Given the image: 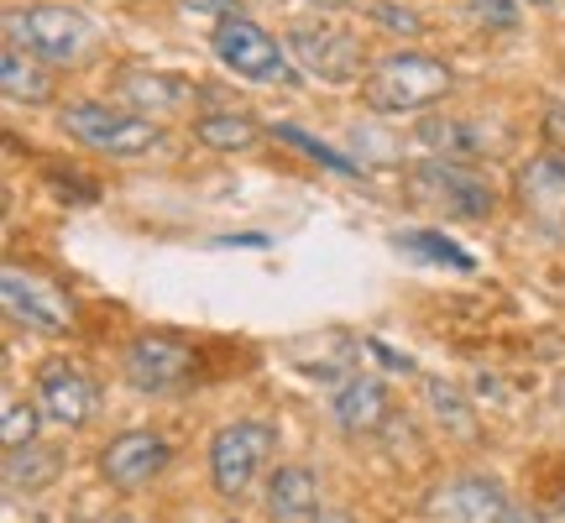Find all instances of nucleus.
<instances>
[{"instance_id":"f257e3e1","label":"nucleus","mask_w":565,"mask_h":523,"mask_svg":"<svg viewBox=\"0 0 565 523\" xmlns=\"http://www.w3.org/2000/svg\"><path fill=\"white\" fill-rule=\"evenodd\" d=\"M362 95L383 116H408V110H424L450 95V68L429 53H387L366 68Z\"/></svg>"},{"instance_id":"f03ea898","label":"nucleus","mask_w":565,"mask_h":523,"mask_svg":"<svg viewBox=\"0 0 565 523\" xmlns=\"http://www.w3.org/2000/svg\"><path fill=\"white\" fill-rule=\"evenodd\" d=\"M58 121L68 137H79L84 147L110 152V158H141V152L162 147L158 116H141V110H110L100 100H68L58 110Z\"/></svg>"},{"instance_id":"7ed1b4c3","label":"nucleus","mask_w":565,"mask_h":523,"mask_svg":"<svg viewBox=\"0 0 565 523\" xmlns=\"http://www.w3.org/2000/svg\"><path fill=\"white\" fill-rule=\"evenodd\" d=\"M278 450V429L267 419H236L215 429L210 440V482L221 498H242L246 487L257 482V471L267 466V456Z\"/></svg>"},{"instance_id":"20e7f679","label":"nucleus","mask_w":565,"mask_h":523,"mask_svg":"<svg viewBox=\"0 0 565 523\" xmlns=\"http://www.w3.org/2000/svg\"><path fill=\"white\" fill-rule=\"evenodd\" d=\"M215 58L246 84H299V68L288 63V53L278 47V38H267L252 17H225L215 26Z\"/></svg>"},{"instance_id":"39448f33","label":"nucleus","mask_w":565,"mask_h":523,"mask_svg":"<svg viewBox=\"0 0 565 523\" xmlns=\"http://www.w3.org/2000/svg\"><path fill=\"white\" fill-rule=\"evenodd\" d=\"M6 32L42 63H79L89 53V21L68 6H26L6 17Z\"/></svg>"},{"instance_id":"423d86ee","label":"nucleus","mask_w":565,"mask_h":523,"mask_svg":"<svg viewBox=\"0 0 565 523\" xmlns=\"http://www.w3.org/2000/svg\"><path fill=\"white\" fill-rule=\"evenodd\" d=\"M408 189H414L419 204H435V210L456 215V221H487V215L498 210L492 183L477 179L471 168H461V162H450V158L419 162V168L408 173Z\"/></svg>"},{"instance_id":"0eeeda50","label":"nucleus","mask_w":565,"mask_h":523,"mask_svg":"<svg viewBox=\"0 0 565 523\" xmlns=\"http://www.w3.org/2000/svg\"><path fill=\"white\" fill-rule=\"evenodd\" d=\"M126 383L141 387V393H168V387H179L194 377V351L173 335H137V341L126 345Z\"/></svg>"},{"instance_id":"6e6552de","label":"nucleus","mask_w":565,"mask_h":523,"mask_svg":"<svg viewBox=\"0 0 565 523\" xmlns=\"http://www.w3.org/2000/svg\"><path fill=\"white\" fill-rule=\"evenodd\" d=\"M6 309H11V320H21L26 330H38V335H68L74 330V309L63 299L53 282L32 278V273H21V267H6Z\"/></svg>"},{"instance_id":"1a4fd4ad","label":"nucleus","mask_w":565,"mask_h":523,"mask_svg":"<svg viewBox=\"0 0 565 523\" xmlns=\"http://www.w3.org/2000/svg\"><path fill=\"white\" fill-rule=\"evenodd\" d=\"M162 466H168V440L158 435H147V429H131L121 440H110L100 450V471L110 487H121V492H137L158 477Z\"/></svg>"},{"instance_id":"9d476101","label":"nucleus","mask_w":565,"mask_h":523,"mask_svg":"<svg viewBox=\"0 0 565 523\" xmlns=\"http://www.w3.org/2000/svg\"><path fill=\"white\" fill-rule=\"evenodd\" d=\"M95 398H100V393H95V383L84 377L79 366H68V362L42 366V377H38V408L53 424H68V429L89 424V414H95Z\"/></svg>"},{"instance_id":"9b49d317","label":"nucleus","mask_w":565,"mask_h":523,"mask_svg":"<svg viewBox=\"0 0 565 523\" xmlns=\"http://www.w3.org/2000/svg\"><path fill=\"white\" fill-rule=\"evenodd\" d=\"M288 53L309 74H320L330 84H351L362 74V47L345 38V32H309V26H299V32H288Z\"/></svg>"},{"instance_id":"f8f14e48","label":"nucleus","mask_w":565,"mask_h":523,"mask_svg":"<svg viewBox=\"0 0 565 523\" xmlns=\"http://www.w3.org/2000/svg\"><path fill=\"white\" fill-rule=\"evenodd\" d=\"M429 513L440 523H498L508 513V503H503V487L498 482H487V477H461V482H450L435 492Z\"/></svg>"},{"instance_id":"ddd939ff","label":"nucleus","mask_w":565,"mask_h":523,"mask_svg":"<svg viewBox=\"0 0 565 523\" xmlns=\"http://www.w3.org/2000/svg\"><path fill=\"white\" fill-rule=\"evenodd\" d=\"M267 513H273V523H335L324 519L320 477L303 471V466H282L267 482Z\"/></svg>"},{"instance_id":"4468645a","label":"nucleus","mask_w":565,"mask_h":523,"mask_svg":"<svg viewBox=\"0 0 565 523\" xmlns=\"http://www.w3.org/2000/svg\"><path fill=\"white\" fill-rule=\"evenodd\" d=\"M330 419L341 424L345 435H372V429H383L387 419V393L377 377H351V383L335 387V398H330Z\"/></svg>"},{"instance_id":"2eb2a0df","label":"nucleus","mask_w":565,"mask_h":523,"mask_svg":"<svg viewBox=\"0 0 565 523\" xmlns=\"http://www.w3.org/2000/svg\"><path fill=\"white\" fill-rule=\"evenodd\" d=\"M63 471V456L58 450H47V445L26 440V445H11V456H6V487L11 492H38V487H47L53 477Z\"/></svg>"},{"instance_id":"dca6fc26","label":"nucleus","mask_w":565,"mask_h":523,"mask_svg":"<svg viewBox=\"0 0 565 523\" xmlns=\"http://www.w3.org/2000/svg\"><path fill=\"white\" fill-rule=\"evenodd\" d=\"M194 137L204 147H215V152H246L252 141L263 137V126L252 121L246 110H221V116H200L194 121Z\"/></svg>"},{"instance_id":"f3484780","label":"nucleus","mask_w":565,"mask_h":523,"mask_svg":"<svg viewBox=\"0 0 565 523\" xmlns=\"http://www.w3.org/2000/svg\"><path fill=\"white\" fill-rule=\"evenodd\" d=\"M0 84H6V95L11 100H26V105H42L53 95V79H47V68L32 58H21V47L11 42L6 47V58H0Z\"/></svg>"},{"instance_id":"a211bd4d","label":"nucleus","mask_w":565,"mask_h":523,"mask_svg":"<svg viewBox=\"0 0 565 523\" xmlns=\"http://www.w3.org/2000/svg\"><path fill=\"white\" fill-rule=\"evenodd\" d=\"M393 246H398V252H408V257L440 262V267H450V273H471V267H477V257H471V252H461V246L450 242V236H440V231H398V236H393Z\"/></svg>"},{"instance_id":"6ab92c4d","label":"nucleus","mask_w":565,"mask_h":523,"mask_svg":"<svg viewBox=\"0 0 565 523\" xmlns=\"http://www.w3.org/2000/svg\"><path fill=\"white\" fill-rule=\"evenodd\" d=\"M273 137L288 141V147H299L303 158H315L320 168H330V173H341V179H362V162H351L345 152H335V147H324L320 137H309V131H299V126L273 121Z\"/></svg>"},{"instance_id":"aec40b11","label":"nucleus","mask_w":565,"mask_h":523,"mask_svg":"<svg viewBox=\"0 0 565 523\" xmlns=\"http://www.w3.org/2000/svg\"><path fill=\"white\" fill-rule=\"evenodd\" d=\"M141 79H147V74H131V79H126V95L141 100L152 116H162V110H173V105L189 100V89H183L173 74H152V84H141Z\"/></svg>"},{"instance_id":"412c9836","label":"nucleus","mask_w":565,"mask_h":523,"mask_svg":"<svg viewBox=\"0 0 565 523\" xmlns=\"http://www.w3.org/2000/svg\"><path fill=\"white\" fill-rule=\"evenodd\" d=\"M424 393H429V403L440 408L435 419L450 424L456 435H471V429H477V424H471V414H466V403L456 398V387H450V383H440V377H429V387H424Z\"/></svg>"},{"instance_id":"4be33fe9","label":"nucleus","mask_w":565,"mask_h":523,"mask_svg":"<svg viewBox=\"0 0 565 523\" xmlns=\"http://www.w3.org/2000/svg\"><path fill=\"white\" fill-rule=\"evenodd\" d=\"M0 435H6V450H11V445H26L32 435H38V408H26V403H17V398H6Z\"/></svg>"},{"instance_id":"5701e85b","label":"nucleus","mask_w":565,"mask_h":523,"mask_svg":"<svg viewBox=\"0 0 565 523\" xmlns=\"http://www.w3.org/2000/svg\"><path fill=\"white\" fill-rule=\"evenodd\" d=\"M183 11H194V17H215V21H225V17H236V0H179Z\"/></svg>"},{"instance_id":"b1692460","label":"nucleus","mask_w":565,"mask_h":523,"mask_svg":"<svg viewBox=\"0 0 565 523\" xmlns=\"http://www.w3.org/2000/svg\"><path fill=\"white\" fill-rule=\"evenodd\" d=\"M377 17H383L387 26H398V32H419V21L408 17V11H393V6H377Z\"/></svg>"},{"instance_id":"393cba45","label":"nucleus","mask_w":565,"mask_h":523,"mask_svg":"<svg viewBox=\"0 0 565 523\" xmlns=\"http://www.w3.org/2000/svg\"><path fill=\"white\" fill-rule=\"evenodd\" d=\"M498 523H545V519H534V513H524V508H508Z\"/></svg>"},{"instance_id":"a878e982","label":"nucleus","mask_w":565,"mask_h":523,"mask_svg":"<svg viewBox=\"0 0 565 523\" xmlns=\"http://www.w3.org/2000/svg\"><path fill=\"white\" fill-rule=\"evenodd\" d=\"M315 6H345V11H356L362 0H315Z\"/></svg>"},{"instance_id":"bb28decb","label":"nucleus","mask_w":565,"mask_h":523,"mask_svg":"<svg viewBox=\"0 0 565 523\" xmlns=\"http://www.w3.org/2000/svg\"><path fill=\"white\" fill-rule=\"evenodd\" d=\"M550 523H565V503H561V508H555V519H550Z\"/></svg>"}]
</instances>
